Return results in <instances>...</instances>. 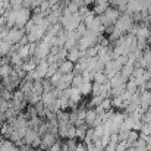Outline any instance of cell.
I'll return each instance as SVG.
<instances>
[{
  "mask_svg": "<svg viewBox=\"0 0 151 151\" xmlns=\"http://www.w3.org/2000/svg\"><path fill=\"white\" fill-rule=\"evenodd\" d=\"M24 35H25V31L22 28H16L15 27V28L9 29V32H7L4 40H7L10 44H19V41L24 38Z\"/></svg>",
  "mask_w": 151,
  "mask_h": 151,
  "instance_id": "3957f363",
  "label": "cell"
},
{
  "mask_svg": "<svg viewBox=\"0 0 151 151\" xmlns=\"http://www.w3.org/2000/svg\"><path fill=\"white\" fill-rule=\"evenodd\" d=\"M50 50H51L50 41L43 40V41L37 43V44H35V51H34V56H35L34 59H37L38 62H40V60H44V59L49 56Z\"/></svg>",
  "mask_w": 151,
  "mask_h": 151,
  "instance_id": "7a4b0ae2",
  "label": "cell"
},
{
  "mask_svg": "<svg viewBox=\"0 0 151 151\" xmlns=\"http://www.w3.org/2000/svg\"><path fill=\"white\" fill-rule=\"evenodd\" d=\"M10 73H12V69H10V66H9L7 63H4V65L0 66V76H1V78H6V76H9Z\"/></svg>",
  "mask_w": 151,
  "mask_h": 151,
  "instance_id": "9c48e42d",
  "label": "cell"
},
{
  "mask_svg": "<svg viewBox=\"0 0 151 151\" xmlns=\"http://www.w3.org/2000/svg\"><path fill=\"white\" fill-rule=\"evenodd\" d=\"M50 151H62V145L56 141V142H54V144L50 147Z\"/></svg>",
  "mask_w": 151,
  "mask_h": 151,
  "instance_id": "8fae6325",
  "label": "cell"
},
{
  "mask_svg": "<svg viewBox=\"0 0 151 151\" xmlns=\"http://www.w3.org/2000/svg\"><path fill=\"white\" fill-rule=\"evenodd\" d=\"M57 69H59V72H62V73H69V72L73 70V63H72L70 60H62V62L59 63Z\"/></svg>",
  "mask_w": 151,
  "mask_h": 151,
  "instance_id": "5b68a950",
  "label": "cell"
},
{
  "mask_svg": "<svg viewBox=\"0 0 151 151\" xmlns=\"http://www.w3.org/2000/svg\"><path fill=\"white\" fill-rule=\"evenodd\" d=\"M37 63H38V60L37 59H31V60H28V62H25V63H22V70L24 72H32L34 69H35V66H37Z\"/></svg>",
  "mask_w": 151,
  "mask_h": 151,
  "instance_id": "52a82bcc",
  "label": "cell"
},
{
  "mask_svg": "<svg viewBox=\"0 0 151 151\" xmlns=\"http://www.w3.org/2000/svg\"><path fill=\"white\" fill-rule=\"evenodd\" d=\"M119 16H120V12H119L117 9L109 7L106 12L101 13L99 18H100L101 24H103L104 27H110V25H114V24H116V21L119 19Z\"/></svg>",
  "mask_w": 151,
  "mask_h": 151,
  "instance_id": "6da1fadb",
  "label": "cell"
},
{
  "mask_svg": "<svg viewBox=\"0 0 151 151\" xmlns=\"http://www.w3.org/2000/svg\"><path fill=\"white\" fill-rule=\"evenodd\" d=\"M41 142H40V148L41 150H46V148H50L51 145L56 142V137L54 134H50V132H46L44 135H41Z\"/></svg>",
  "mask_w": 151,
  "mask_h": 151,
  "instance_id": "277c9868",
  "label": "cell"
},
{
  "mask_svg": "<svg viewBox=\"0 0 151 151\" xmlns=\"http://www.w3.org/2000/svg\"><path fill=\"white\" fill-rule=\"evenodd\" d=\"M96 117H97V111H96V109H91V110H87L85 111V117H84V122H85V125H93V122L96 120Z\"/></svg>",
  "mask_w": 151,
  "mask_h": 151,
  "instance_id": "8992f818",
  "label": "cell"
},
{
  "mask_svg": "<svg viewBox=\"0 0 151 151\" xmlns=\"http://www.w3.org/2000/svg\"><path fill=\"white\" fill-rule=\"evenodd\" d=\"M75 151H88V150H87L85 142H79V144H76V148H75Z\"/></svg>",
  "mask_w": 151,
  "mask_h": 151,
  "instance_id": "30bf717a",
  "label": "cell"
},
{
  "mask_svg": "<svg viewBox=\"0 0 151 151\" xmlns=\"http://www.w3.org/2000/svg\"><path fill=\"white\" fill-rule=\"evenodd\" d=\"M79 93L82 94V96H87V94H90L91 93V90H93V85H91V82H84L79 88Z\"/></svg>",
  "mask_w": 151,
  "mask_h": 151,
  "instance_id": "ba28073f",
  "label": "cell"
}]
</instances>
